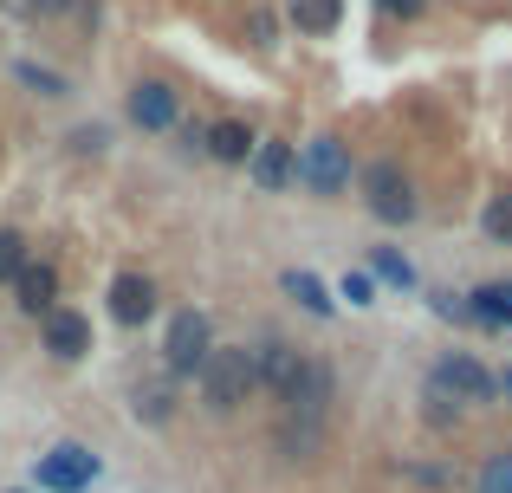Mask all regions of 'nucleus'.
<instances>
[{
  "mask_svg": "<svg viewBox=\"0 0 512 493\" xmlns=\"http://www.w3.org/2000/svg\"><path fill=\"white\" fill-rule=\"evenodd\" d=\"M279 455H292V461H305V455H318L325 448V422H331V403H338V370L325 364V357H305L299 364V377H292V390L279 396Z\"/></svg>",
  "mask_w": 512,
  "mask_h": 493,
  "instance_id": "nucleus-1",
  "label": "nucleus"
},
{
  "mask_svg": "<svg viewBox=\"0 0 512 493\" xmlns=\"http://www.w3.org/2000/svg\"><path fill=\"white\" fill-rule=\"evenodd\" d=\"M195 383H201V403H208L214 416H234L247 396H260V377H253V351H247V344H214L208 364L195 370Z\"/></svg>",
  "mask_w": 512,
  "mask_h": 493,
  "instance_id": "nucleus-2",
  "label": "nucleus"
},
{
  "mask_svg": "<svg viewBox=\"0 0 512 493\" xmlns=\"http://www.w3.org/2000/svg\"><path fill=\"white\" fill-rule=\"evenodd\" d=\"M363 208H370L383 228H402V221L422 215V202H415V182H409V169H402L396 156H376V163L363 169Z\"/></svg>",
  "mask_w": 512,
  "mask_h": 493,
  "instance_id": "nucleus-3",
  "label": "nucleus"
},
{
  "mask_svg": "<svg viewBox=\"0 0 512 493\" xmlns=\"http://www.w3.org/2000/svg\"><path fill=\"white\" fill-rule=\"evenodd\" d=\"M292 182H305L318 202H338L350 189V143L344 137H312L299 156H292Z\"/></svg>",
  "mask_w": 512,
  "mask_h": 493,
  "instance_id": "nucleus-4",
  "label": "nucleus"
},
{
  "mask_svg": "<svg viewBox=\"0 0 512 493\" xmlns=\"http://www.w3.org/2000/svg\"><path fill=\"white\" fill-rule=\"evenodd\" d=\"M208 351H214L208 318H201V312H175V318H169V338H163V364H169V377H195V370L208 364Z\"/></svg>",
  "mask_w": 512,
  "mask_h": 493,
  "instance_id": "nucleus-5",
  "label": "nucleus"
},
{
  "mask_svg": "<svg viewBox=\"0 0 512 493\" xmlns=\"http://www.w3.org/2000/svg\"><path fill=\"white\" fill-rule=\"evenodd\" d=\"M33 481H39V493H85L91 481H98V455L78 448V442H59L52 455H39Z\"/></svg>",
  "mask_w": 512,
  "mask_h": 493,
  "instance_id": "nucleus-6",
  "label": "nucleus"
},
{
  "mask_svg": "<svg viewBox=\"0 0 512 493\" xmlns=\"http://www.w3.org/2000/svg\"><path fill=\"white\" fill-rule=\"evenodd\" d=\"M428 383H441L454 403H493V396H500V377H493L487 364H474L467 351H448L435 370H428Z\"/></svg>",
  "mask_w": 512,
  "mask_h": 493,
  "instance_id": "nucleus-7",
  "label": "nucleus"
},
{
  "mask_svg": "<svg viewBox=\"0 0 512 493\" xmlns=\"http://www.w3.org/2000/svg\"><path fill=\"white\" fill-rule=\"evenodd\" d=\"M175 117H182V98H175L169 78H137L130 85V124L137 130H175Z\"/></svg>",
  "mask_w": 512,
  "mask_h": 493,
  "instance_id": "nucleus-8",
  "label": "nucleus"
},
{
  "mask_svg": "<svg viewBox=\"0 0 512 493\" xmlns=\"http://www.w3.org/2000/svg\"><path fill=\"white\" fill-rule=\"evenodd\" d=\"M299 364H305V351H292L286 338H266L260 351H253V377H260V390H273V396H286V390H292Z\"/></svg>",
  "mask_w": 512,
  "mask_h": 493,
  "instance_id": "nucleus-9",
  "label": "nucleus"
},
{
  "mask_svg": "<svg viewBox=\"0 0 512 493\" xmlns=\"http://www.w3.org/2000/svg\"><path fill=\"white\" fill-rule=\"evenodd\" d=\"M46 351L59 357V364H78V357L91 351V318L65 312V305H52L46 312Z\"/></svg>",
  "mask_w": 512,
  "mask_h": 493,
  "instance_id": "nucleus-10",
  "label": "nucleus"
},
{
  "mask_svg": "<svg viewBox=\"0 0 512 493\" xmlns=\"http://www.w3.org/2000/svg\"><path fill=\"white\" fill-rule=\"evenodd\" d=\"M13 292H20L13 305H20L26 318H46L52 305H59V273H52L46 260H26V266H20V279H13Z\"/></svg>",
  "mask_w": 512,
  "mask_h": 493,
  "instance_id": "nucleus-11",
  "label": "nucleus"
},
{
  "mask_svg": "<svg viewBox=\"0 0 512 493\" xmlns=\"http://www.w3.org/2000/svg\"><path fill=\"white\" fill-rule=\"evenodd\" d=\"M111 318H117V325H143V318H156V286L143 273H117L111 279Z\"/></svg>",
  "mask_w": 512,
  "mask_h": 493,
  "instance_id": "nucleus-12",
  "label": "nucleus"
},
{
  "mask_svg": "<svg viewBox=\"0 0 512 493\" xmlns=\"http://www.w3.org/2000/svg\"><path fill=\"white\" fill-rule=\"evenodd\" d=\"M292 143H279V137H266V143H253V156H247V169H253V182H260L266 195H279L292 182Z\"/></svg>",
  "mask_w": 512,
  "mask_h": 493,
  "instance_id": "nucleus-13",
  "label": "nucleus"
},
{
  "mask_svg": "<svg viewBox=\"0 0 512 493\" xmlns=\"http://www.w3.org/2000/svg\"><path fill=\"white\" fill-rule=\"evenodd\" d=\"M253 143H260V137H253V130L240 124V117H221V124H208V130H201V150H208L214 163H247V156H253Z\"/></svg>",
  "mask_w": 512,
  "mask_h": 493,
  "instance_id": "nucleus-14",
  "label": "nucleus"
},
{
  "mask_svg": "<svg viewBox=\"0 0 512 493\" xmlns=\"http://www.w3.org/2000/svg\"><path fill=\"white\" fill-rule=\"evenodd\" d=\"M286 20L299 26V39H331L344 26V0H286Z\"/></svg>",
  "mask_w": 512,
  "mask_h": 493,
  "instance_id": "nucleus-15",
  "label": "nucleus"
},
{
  "mask_svg": "<svg viewBox=\"0 0 512 493\" xmlns=\"http://www.w3.org/2000/svg\"><path fill=\"white\" fill-rule=\"evenodd\" d=\"M474 493H512V448H493L474 474Z\"/></svg>",
  "mask_w": 512,
  "mask_h": 493,
  "instance_id": "nucleus-16",
  "label": "nucleus"
},
{
  "mask_svg": "<svg viewBox=\"0 0 512 493\" xmlns=\"http://www.w3.org/2000/svg\"><path fill=\"white\" fill-rule=\"evenodd\" d=\"M467 312H474L480 325H512V292H506V286H480Z\"/></svg>",
  "mask_w": 512,
  "mask_h": 493,
  "instance_id": "nucleus-17",
  "label": "nucleus"
},
{
  "mask_svg": "<svg viewBox=\"0 0 512 493\" xmlns=\"http://www.w3.org/2000/svg\"><path fill=\"white\" fill-rule=\"evenodd\" d=\"M286 292H292V299H299V305H305L312 318H331V292L318 286L312 273H286Z\"/></svg>",
  "mask_w": 512,
  "mask_h": 493,
  "instance_id": "nucleus-18",
  "label": "nucleus"
},
{
  "mask_svg": "<svg viewBox=\"0 0 512 493\" xmlns=\"http://www.w3.org/2000/svg\"><path fill=\"white\" fill-rule=\"evenodd\" d=\"M13 78H20V85H33L39 98H65V91H72L59 72H46V65H33V59H20V65H13Z\"/></svg>",
  "mask_w": 512,
  "mask_h": 493,
  "instance_id": "nucleus-19",
  "label": "nucleus"
},
{
  "mask_svg": "<svg viewBox=\"0 0 512 493\" xmlns=\"http://www.w3.org/2000/svg\"><path fill=\"white\" fill-rule=\"evenodd\" d=\"M480 228H487V241L512 247V189H506V195H493V202H487V215H480Z\"/></svg>",
  "mask_w": 512,
  "mask_h": 493,
  "instance_id": "nucleus-20",
  "label": "nucleus"
},
{
  "mask_svg": "<svg viewBox=\"0 0 512 493\" xmlns=\"http://www.w3.org/2000/svg\"><path fill=\"white\" fill-rule=\"evenodd\" d=\"M370 273H376V279H389V286H402V292L415 286V266L402 260L396 247H383V253H376V260H370Z\"/></svg>",
  "mask_w": 512,
  "mask_h": 493,
  "instance_id": "nucleus-21",
  "label": "nucleus"
},
{
  "mask_svg": "<svg viewBox=\"0 0 512 493\" xmlns=\"http://www.w3.org/2000/svg\"><path fill=\"white\" fill-rule=\"evenodd\" d=\"M130 409H137V422H169V390H130Z\"/></svg>",
  "mask_w": 512,
  "mask_h": 493,
  "instance_id": "nucleus-22",
  "label": "nucleus"
},
{
  "mask_svg": "<svg viewBox=\"0 0 512 493\" xmlns=\"http://www.w3.org/2000/svg\"><path fill=\"white\" fill-rule=\"evenodd\" d=\"M20 266H26V241L13 228H0V279L13 286V279H20Z\"/></svg>",
  "mask_w": 512,
  "mask_h": 493,
  "instance_id": "nucleus-23",
  "label": "nucleus"
},
{
  "mask_svg": "<svg viewBox=\"0 0 512 493\" xmlns=\"http://www.w3.org/2000/svg\"><path fill=\"white\" fill-rule=\"evenodd\" d=\"M247 39H253L260 52H279V20H273L266 7H253V13H247Z\"/></svg>",
  "mask_w": 512,
  "mask_h": 493,
  "instance_id": "nucleus-24",
  "label": "nucleus"
},
{
  "mask_svg": "<svg viewBox=\"0 0 512 493\" xmlns=\"http://www.w3.org/2000/svg\"><path fill=\"white\" fill-rule=\"evenodd\" d=\"M422 403H428V422H435V429H448V422L461 416V403H454V396L441 390V383H428V390H422Z\"/></svg>",
  "mask_w": 512,
  "mask_h": 493,
  "instance_id": "nucleus-25",
  "label": "nucleus"
},
{
  "mask_svg": "<svg viewBox=\"0 0 512 493\" xmlns=\"http://www.w3.org/2000/svg\"><path fill=\"white\" fill-rule=\"evenodd\" d=\"M104 143H111V130H104V124L72 130V150H78V156H104Z\"/></svg>",
  "mask_w": 512,
  "mask_h": 493,
  "instance_id": "nucleus-26",
  "label": "nucleus"
},
{
  "mask_svg": "<svg viewBox=\"0 0 512 493\" xmlns=\"http://www.w3.org/2000/svg\"><path fill=\"white\" fill-rule=\"evenodd\" d=\"M344 299H350V305H370V299H376V279H370V273H344Z\"/></svg>",
  "mask_w": 512,
  "mask_h": 493,
  "instance_id": "nucleus-27",
  "label": "nucleus"
},
{
  "mask_svg": "<svg viewBox=\"0 0 512 493\" xmlns=\"http://www.w3.org/2000/svg\"><path fill=\"white\" fill-rule=\"evenodd\" d=\"M383 13H396V20H422L428 0H383Z\"/></svg>",
  "mask_w": 512,
  "mask_h": 493,
  "instance_id": "nucleus-28",
  "label": "nucleus"
},
{
  "mask_svg": "<svg viewBox=\"0 0 512 493\" xmlns=\"http://www.w3.org/2000/svg\"><path fill=\"white\" fill-rule=\"evenodd\" d=\"M26 7H33L39 20H59V13H65V7H78V0H26Z\"/></svg>",
  "mask_w": 512,
  "mask_h": 493,
  "instance_id": "nucleus-29",
  "label": "nucleus"
},
{
  "mask_svg": "<svg viewBox=\"0 0 512 493\" xmlns=\"http://www.w3.org/2000/svg\"><path fill=\"white\" fill-rule=\"evenodd\" d=\"M506 390H512V370H506Z\"/></svg>",
  "mask_w": 512,
  "mask_h": 493,
  "instance_id": "nucleus-30",
  "label": "nucleus"
},
{
  "mask_svg": "<svg viewBox=\"0 0 512 493\" xmlns=\"http://www.w3.org/2000/svg\"><path fill=\"white\" fill-rule=\"evenodd\" d=\"M506 292H512V279H506Z\"/></svg>",
  "mask_w": 512,
  "mask_h": 493,
  "instance_id": "nucleus-31",
  "label": "nucleus"
}]
</instances>
